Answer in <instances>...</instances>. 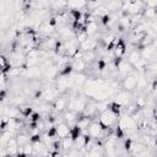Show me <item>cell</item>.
I'll use <instances>...</instances> for the list:
<instances>
[{"label": "cell", "instance_id": "ba28073f", "mask_svg": "<svg viewBox=\"0 0 157 157\" xmlns=\"http://www.w3.org/2000/svg\"><path fill=\"white\" fill-rule=\"evenodd\" d=\"M126 53V45L123 40V38H118L114 48V56L117 58H123V55Z\"/></svg>", "mask_w": 157, "mask_h": 157}, {"label": "cell", "instance_id": "f546056e", "mask_svg": "<svg viewBox=\"0 0 157 157\" xmlns=\"http://www.w3.org/2000/svg\"><path fill=\"white\" fill-rule=\"evenodd\" d=\"M67 157H83V155L78 150H70Z\"/></svg>", "mask_w": 157, "mask_h": 157}, {"label": "cell", "instance_id": "484cf974", "mask_svg": "<svg viewBox=\"0 0 157 157\" xmlns=\"http://www.w3.org/2000/svg\"><path fill=\"white\" fill-rule=\"evenodd\" d=\"M61 147L64 151H69L71 147H74V141L69 136V137H65V139H61Z\"/></svg>", "mask_w": 157, "mask_h": 157}, {"label": "cell", "instance_id": "277c9868", "mask_svg": "<svg viewBox=\"0 0 157 157\" xmlns=\"http://www.w3.org/2000/svg\"><path fill=\"white\" fill-rule=\"evenodd\" d=\"M103 132H104V130H103L102 125L99 124V121H92L90 128H88V130L83 131V134H88L92 139H96V140L99 139L103 135Z\"/></svg>", "mask_w": 157, "mask_h": 157}, {"label": "cell", "instance_id": "8fae6325", "mask_svg": "<svg viewBox=\"0 0 157 157\" xmlns=\"http://www.w3.org/2000/svg\"><path fill=\"white\" fill-rule=\"evenodd\" d=\"M91 123H92V120H91L90 117L81 115V117H78V119H77V121H76V125H77L82 131H87L88 128H90V125H91Z\"/></svg>", "mask_w": 157, "mask_h": 157}, {"label": "cell", "instance_id": "30bf717a", "mask_svg": "<svg viewBox=\"0 0 157 157\" xmlns=\"http://www.w3.org/2000/svg\"><path fill=\"white\" fill-rule=\"evenodd\" d=\"M87 103H88V101H87V98H86L85 96H77L75 112H76V113H78V114L83 113V112H85V109H86V107H87Z\"/></svg>", "mask_w": 157, "mask_h": 157}, {"label": "cell", "instance_id": "7a4b0ae2", "mask_svg": "<svg viewBox=\"0 0 157 157\" xmlns=\"http://www.w3.org/2000/svg\"><path fill=\"white\" fill-rule=\"evenodd\" d=\"M98 121H99V124L102 125L103 130L105 131V130H109V128H112L113 125L117 124L118 118H117V115H114V114L108 109V110L102 112V113L99 114V120H98Z\"/></svg>", "mask_w": 157, "mask_h": 157}, {"label": "cell", "instance_id": "2e32d148", "mask_svg": "<svg viewBox=\"0 0 157 157\" xmlns=\"http://www.w3.org/2000/svg\"><path fill=\"white\" fill-rule=\"evenodd\" d=\"M130 64L126 61V60H123L121 61V64L119 65V67H118V74L123 77V78H125L128 75H130Z\"/></svg>", "mask_w": 157, "mask_h": 157}, {"label": "cell", "instance_id": "603a6c76", "mask_svg": "<svg viewBox=\"0 0 157 157\" xmlns=\"http://www.w3.org/2000/svg\"><path fill=\"white\" fill-rule=\"evenodd\" d=\"M71 64H72L74 70L77 71V72H82V71L86 69V63H85L82 59H80V60H74Z\"/></svg>", "mask_w": 157, "mask_h": 157}, {"label": "cell", "instance_id": "3957f363", "mask_svg": "<svg viewBox=\"0 0 157 157\" xmlns=\"http://www.w3.org/2000/svg\"><path fill=\"white\" fill-rule=\"evenodd\" d=\"M137 82H139V74H137V76L130 74L125 78H123L121 85H123V88L126 92H131V91H134L137 87Z\"/></svg>", "mask_w": 157, "mask_h": 157}, {"label": "cell", "instance_id": "8992f818", "mask_svg": "<svg viewBox=\"0 0 157 157\" xmlns=\"http://www.w3.org/2000/svg\"><path fill=\"white\" fill-rule=\"evenodd\" d=\"M131 98H132L131 92H126V91H124V92H119V93L117 94V98H115L114 101H115L117 103H119V104L123 107V105H128V104H130Z\"/></svg>", "mask_w": 157, "mask_h": 157}, {"label": "cell", "instance_id": "4316f807", "mask_svg": "<svg viewBox=\"0 0 157 157\" xmlns=\"http://www.w3.org/2000/svg\"><path fill=\"white\" fill-rule=\"evenodd\" d=\"M96 55H97V53H96L94 50L86 52V53H83V58H82V60H83L85 63H92V61L96 59Z\"/></svg>", "mask_w": 157, "mask_h": 157}, {"label": "cell", "instance_id": "52a82bcc", "mask_svg": "<svg viewBox=\"0 0 157 157\" xmlns=\"http://www.w3.org/2000/svg\"><path fill=\"white\" fill-rule=\"evenodd\" d=\"M70 129L66 123H60L56 125V136L59 139H65L70 136Z\"/></svg>", "mask_w": 157, "mask_h": 157}, {"label": "cell", "instance_id": "cb8c5ba5", "mask_svg": "<svg viewBox=\"0 0 157 157\" xmlns=\"http://www.w3.org/2000/svg\"><path fill=\"white\" fill-rule=\"evenodd\" d=\"M109 110H110L114 115L119 117V115H120V113H121V105H120L119 103H117L115 101H113V102H110V103H109Z\"/></svg>", "mask_w": 157, "mask_h": 157}, {"label": "cell", "instance_id": "9a60e30c", "mask_svg": "<svg viewBox=\"0 0 157 157\" xmlns=\"http://www.w3.org/2000/svg\"><path fill=\"white\" fill-rule=\"evenodd\" d=\"M97 112H98L97 103H96V102H92V101H91V102L88 101L87 107H86V109H85V112H83V115L92 118L93 115H96V114H97Z\"/></svg>", "mask_w": 157, "mask_h": 157}, {"label": "cell", "instance_id": "7c38bea8", "mask_svg": "<svg viewBox=\"0 0 157 157\" xmlns=\"http://www.w3.org/2000/svg\"><path fill=\"white\" fill-rule=\"evenodd\" d=\"M67 78L69 77H63V76H59L55 81V87L58 88V91L61 93H64L65 91H69L67 88Z\"/></svg>", "mask_w": 157, "mask_h": 157}, {"label": "cell", "instance_id": "d6986e66", "mask_svg": "<svg viewBox=\"0 0 157 157\" xmlns=\"http://www.w3.org/2000/svg\"><path fill=\"white\" fill-rule=\"evenodd\" d=\"M72 77H74V81H75L77 88H78V87H83V86L86 85V82H87L86 75L82 74V72H77V74H75Z\"/></svg>", "mask_w": 157, "mask_h": 157}, {"label": "cell", "instance_id": "4dcf8cb0", "mask_svg": "<svg viewBox=\"0 0 157 157\" xmlns=\"http://www.w3.org/2000/svg\"><path fill=\"white\" fill-rule=\"evenodd\" d=\"M52 157H64V156H61L60 152H52Z\"/></svg>", "mask_w": 157, "mask_h": 157}, {"label": "cell", "instance_id": "83f0119b", "mask_svg": "<svg viewBox=\"0 0 157 157\" xmlns=\"http://www.w3.org/2000/svg\"><path fill=\"white\" fill-rule=\"evenodd\" d=\"M132 144H134V140L131 137H128L124 140V145H123V148L125 152H130L131 151V147H132Z\"/></svg>", "mask_w": 157, "mask_h": 157}, {"label": "cell", "instance_id": "5b68a950", "mask_svg": "<svg viewBox=\"0 0 157 157\" xmlns=\"http://www.w3.org/2000/svg\"><path fill=\"white\" fill-rule=\"evenodd\" d=\"M97 48H98V42H97L96 39H92V38H87L83 43L80 44V49H81L83 53L90 52V50H94V52H96Z\"/></svg>", "mask_w": 157, "mask_h": 157}, {"label": "cell", "instance_id": "44dd1931", "mask_svg": "<svg viewBox=\"0 0 157 157\" xmlns=\"http://www.w3.org/2000/svg\"><path fill=\"white\" fill-rule=\"evenodd\" d=\"M98 29V23L97 22H88L86 23V26L83 27V31L87 33V36H91V34H94Z\"/></svg>", "mask_w": 157, "mask_h": 157}, {"label": "cell", "instance_id": "5bb4252c", "mask_svg": "<svg viewBox=\"0 0 157 157\" xmlns=\"http://www.w3.org/2000/svg\"><path fill=\"white\" fill-rule=\"evenodd\" d=\"M53 108L58 112H63L65 110V108H67V98L64 97H59L56 101L53 102Z\"/></svg>", "mask_w": 157, "mask_h": 157}, {"label": "cell", "instance_id": "ac0fdd59", "mask_svg": "<svg viewBox=\"0 0 157 157\" xmlns=\"http://www.w3.org/2000/svg\"><path fill=\"white\" fill-rule=\"evenodd\" d=\"M141 59V52L140 50H131L128 55V63L130 65H135Z\"/></svg>", "mask_w": 157, "mask_h": 157}, {"label": "cell", "instance_id": "ffe728a7", "mask_svg": "<svg viewBox=\"0 0 157 157\" xmlns=\"http://www.w3.org/2000/svg\"><path fill=\"white\" fill-rule=\"evenodd\" d=\"M83 7H87V2L85 1H69L67 2V9L69 10H82Z\"/></svg>", "mask_w": 157, "mask_h": 157}, {"label": "cell", "instance_id": "d4e9b609", "mask_svg": "<svg viewBox=\"0 0 157 157\" xmlns=\"http://www.w3.org/2000/svg\"><path fill=\"white\" fill-rule=\"evenodd\" d=\"M142 15H144V17H146L147 20L153 21L155 17L157 16V10H152V9H146V7H144Z\"/></svg>", "mask_w": 157, "mask_h": 157}, {"label": "cell", "instance_id": "9c48e42d", "mask_svg": "<svg viewBox=\"0 0 157 157\" xmlns=\"http://www.w3.org/2000/svg\"><path fill=\"white\" fill-rule=\"evenodd\" d=\"M118 20H119L118 21V28L120 32H124L125 29H128L132 25L131 16H120Z\"/></svg>", "mask_w": 157, "mask_h": 157}, {"label": "cell", "instance_id": "e0dca14e", "mask_svg": "<svg viewBox=\"0 0 157 157\" xmlns=\"http://www.w3.org/2000/svg\"><path fill=\"white\" fill-rule=\"evenodd\" d=\"M38 31H39L40 33L45 34V36H49V34H52V33L55 31V27L50 26L48 21H44V22H42L40 26L38 27Z\"/></svg>", "mask_w": 157, "mask_h": 157}, {"label": "cell", "instance_id": "4fadbf2b", "mask_svg": "<svg viewBox=\"0 0 157 157\" xmlns=\"http://www.w3.org/2000/svg\"><path fill=\"white\" fill-rule=\"evenodd\" d=\"M78 117H77V113L74 112V110H67L64 113V120L67 125H72L75 124L76 125V121H77Z\"/></svg>", "mask_w": 157, "mask_h": 157}, {"label": "cell", "instance_id": "6da1fadb", "mask_svg": "<svg viewBox=\"0 0 157 157\" xmlns=\"http://www.w3.org/2000/svg\"><path fill=\"white\" fill-rule=\"evenodd\" d=\"M118 125L124 130L125 134H135L139 128H137V124L136 121L132 119L131 115H123L119 120H118Z\"/></svg>", "mask_w": 157, "mask_h": 157}, {"label": "cell", "instance_id": "f1b7e54d", "mask_svg": "<svg viewBox=\"0 0 157 157\" xmlns=\"http://www.w3.org/2000/svg\"><path fill=\"white\" fill-rule=\"evenodd\" d=\"M42 141V135L39 132H36L33 135H31V144H37Z\"/></svg>", "mask_w": 157, "mask_h": 157}, {"label": "cell", "instance_id": "7402d4cb", "mask_svg": "<svg viewBox=\"0 0 157 157\" xmlns=\"http://www.w3.org/2000/svg\"><path fill=\"white\" fill-rule=\"evenodd\" d=\"M16 141H17L18 146H25V145L31 142V136H28L26 134H17L16 135Z\"/></svg>", "mask_w": 157, "mask_h": 157}]
</instances>
